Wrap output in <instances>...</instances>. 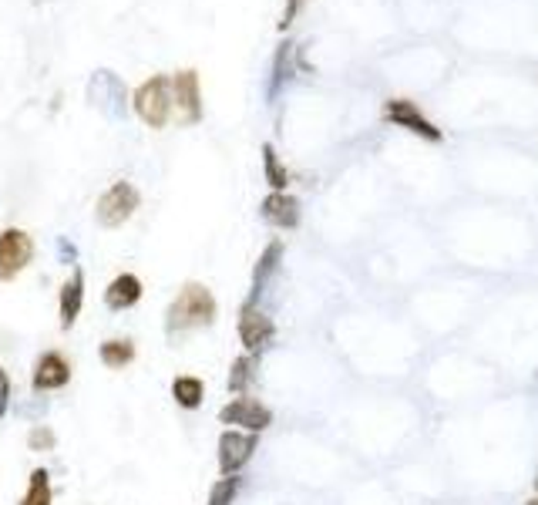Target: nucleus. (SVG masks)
I'll use <instances>...</instances> for the list:
<instances>
[{
    "mask_svg": "<svg viewBox=\"0 0 538 505\" xmlns=\"http://www.w3.org/2000/svg\"><path fill=\"white\" fill-rule=\"evenodd\" d=\"M216 317H219V304L212 297V290L206 283L188 280L165 310V334L178 337V334H188V330H206L216 324Z\"/></svg>",
    "mask_w": 538,
    "mask_h": 505,
    "instance_id": "1",
    "label": "nucleus"
},
{
    "mask_svg": "<svg viewBox=\"0 0 538 505\" xmlns=\"http://www.w3.org/2000/svg\"><path fill=\"white\" fill-rule=\"evenodd\" d=\"M132 108L148 129H165L168 115L176 108V101H172V77L152 75L148 81H142L132 95Z\"/></svg>",
    "mask_w": 538,
    "mask_h": 505,
    "instance_id": "2",
    "label": "nucleus"
},
{
    "mask_svg": "<svg viewBox=\"0 0 538 505\" xmlns=\"http://www.w3.org/2000/svg\"><path fill=\"white\" fill-rule=\"evenodd\" d=\"M142 206V192L128 182V179H118L115 186H108L101 192L98 206H95V220L105 230H118L135 216V209Z\"/></svg>",
    "mask_w": 538,
    "mask_h": 505,
    "instance_id": "3",
    "label": "nucleus"
},
{
    "mask_svg": "<svg viewBox=\"0 0 538 505\" xmlns=\"http://www.w3.org/2000/svg\"><path fill=\"white\" fill-rule=\"evenodd\" d=\"M85 98H88L91 108H98L105 119H125V111H128L125 81H121L115 71H108V67H98V71L88 77Z\"/></svg>",
    "mask_w": 538,
    "mask_h": 505,
    "instance_id": "4",
    "label": "nucleus"
},
{
    "mask_svg": "<svg viewBox=\"0 0 538 505\" xmlns=\"http://www.w3.org/2000/svg\"><path fill=\"white\" fill-rule=\"evenodd\" d=\"M219 421L222 425H229V428L249 431V435H263V431L273 425V411H269V405H263L259 397L236 395L229 405H222Z\"/></svg>",
    "mask_w": 538,
    "mask_h": 505,
    "instance_id": "5",
    "label": "nucleus"
},
{
    "mask_svg": "<svg viewBox=\"0 0 538 505\" xmlns=\"http://www.w3.org/2000/svg\"><path fill=\"white\" fill-rule=\"evenodd\" d=\"M34 260V236L31 232L7 226L0 230V283H11L31 266Z\"/></svg>",
    "mask_w": 538,
    "mask_h": 505,
    "instance_id": "6",
    "label": "nucleus"
},
{
    "mask_svg": "<svg viewBox=\"0 0 538 505\" xmlns=\"http://www.w3.org/2000/svg\"><path fill=\"white\" fill-rule=\"evenodd\" d=\"M236 334H239V344L246 354H259L276 341V320L266 314L263 307H249L242 304L239 307V320H236Z\"/></svg>",
    "mask_w": 538,
    "mask_h": 505,
    "instance_id": "7",
    "label": "nucleus"
},
{
    "mask_svg": "<svg viewBox=\"0 0 538 505\" xmlns=\"http://www.w3.org/2000/svg\"><path fill=\"white\" fill-rule=\"evenodd\" d=\"M384 121H391L394 129H404V132L418 135L424 142H441V139H444V132H441L438 125H434L411 98L384 101Z\"/></svg>",
    "mask_w": 538,
    "mask_h": 505,
    "instance_id": "8",
    "label": "nucleus"
},
{
    "mask_svg": "<svg viewBox=\"0 0 538 505\" xmlns=\"http://www.w3.org/2000/svg\"><path fill=\"white\" fill-rule=\"evenodd\" d=\"M259 448V435L226 428L219 435V475H239Z\"/></svg>",
    "mask_w": 538,
    "mask_h": 505,
    "instance_id": "9",
    "label": "nucleus"
},
{
    "mask_svg": "<svg viewBox=\"0 0 538 505\" xmlns=\"http://www.w3.org/2000/svg\"><path fill=\"white\" fill-rule=\"evenodd\" d=\"M172 101H176L182 125H198L202 121V81H198V71L186 67V71L172 75Z\"/></svg>",
    "mask_w": 538,
    "mask_h": 505,
    "instance_id": "10",
    "label": "nucleus"
},
{
    "mask_svg": "<svg viewBox=\"0 0 538 505\" xmlns=\"http://www.w3.org/2000/svg\"><path fill=\"white\" fill-rule=\"evenodd\" d=\"M71 385V361H67L61 351H45L37 361H34L31 371V387L37 395H47V391H61V387Z\"/></svg>",
    "mask_w": 538,
    "mask_h": 505,
    "instance_id": "11",
    "label": "nucleus"
},
{
    "mask_svg": "<svg viewBox=\"0 0 538 505\" xmlns=\"http://www.w3.org/2000/svg\"><path fill=\"white\" fill-rule=\"evenodd\" d=\"M283 240H269L266 242V250L259 252V260H256L253 266V283H249V297H246V304L249 307H259V300H263L266 286L273 283V276L279 273V266H283Z\"/></svg>",
    "mask_w": 538,
    "mask_h": 505,
    "instance_id": "12",
    "label": "nucleus"
},
{
    "mask_svg": "<svg viewBox=\"0 0 538 505\" xmlns=\"http://www.w3.org/2000/svg\"><path fill=\"white\" fill-rule=\"evenodd\" d=\"M297 77V45L293 41H283L276 47L273 55V67H269V81H266V101L273 105L279 95L286 91V85Z\"/></svg>",
    "mask_w": 538,
    "mask_h": 505,
    "instance_id": "13",
    "label": "nucleus"
},
{
    "mask_svg": "<svg viewBox=\"0 0 538 505\" xmlns=\"http://www.w3.org/2000/svg\"><path fill=\"white\" fill-rule=\"evenodd\" d=\"M259 216H263L273 230H297L299 226V199L289 196V192H269L259 206Z\"/></svg>",
    "mask_w": 538,
    "mask_h": 505,
    "instance_id": "14",
    "label": "nucleus"
},
{
    "mask_svg": "<svg viewBox=\"0 0 538 505\" xmlns=\"http://www.w3.org/2000/svg\"><path fill=\"white\" fill-rule=\"evenodd\" d=\"M81 307H85V273L81 270H71L65 283H61V294H57V320H61V330H71L81 317Z\"/></svg>",
    "mask_w": 538,
    "mask_h": 505,
    "instance_id": "15",
    "label": "nucleus"
},
{
    "mask_svg": "<svg viewBox=\"0 0 538 505\" xmlns=\"http://www.w3.org/2000/svg\"><path fill=\"white\" fill-rule=\"evenodd\" d=\"M142 297H145V286L135 273H118L108 286H105V307L115 310V314L138 307Z\"/></svg>",
    "mask_w": 538,
    "mask_h": 505,
    "instance_id": "16",
    "label": "nucleus"
},
{
    "mask_svg": "<svg viewBox=\"0 0 538 505\" xmlns=\"http://www.w3.org/2000/svg\"><path fill=\"white\" fill-rule=\"evenodd\" d=\"M172 397H176L178 407L198 411L202 401H206V381L196 377V374H178L176 381H172Z\"/></svg>",
    "mask_w": 538,
    "mask_h": 505,
    "instance_id": "17",
    "label": "nucleus"
},
{
    "mask_svg": "<svg viewBox=\"0 0 538 505\" xmlns=\"http://www.w3.org/2000/svg\"><path fill=\"white\" fill-rule=\"evenodd\" d=\"M256 371H259V357H256V354H239V357L232 361L229 381H226L229 395H249V387H253V381H256Z\"/></svg>",
    "mask_w": 538,
    "mask_h": 505,
    "instance_id": "18",
    "label": "nucleus"
},
{
    "mask_svg": "<svg viewBox=\"0 0 538 505\" xmlns=\"http://www.w3.org/2000/svg\"><path fill=\"white\" fill-rule=\"evenodd\" d=\"M135 341H128V337H111V341H105L98 347V361L108 367V371H121V367H128V364H135Z\"/></svg>",
    "mask_w": 538,
    "mask_h": 505,
    "instance_id": "19",
    "label": "nucleus"
},
{
    "mask_svg": "<svg viewBox=\"0 0 538 505\" xmlns=\"http://www.w3.org/2000/svg\"><path fill=\"white\" fill-rule=\"evenodd\" d=\"M17 505H55V492H51V472L47 469H34L27 479V492L21 495Z\"/></svg>",
    "mask_w": 538,
    "mask_h": 505,
    "instance_id": "20",
    "label": "nucleus"
},
{
    "mask_svg": "<svg viewBox=\"0 0 538 505\" xmlns=\"http://www.w3.org/2000/svg\"><path fill=\"white\" fill-rule=\"evenodd\" d=\"M263 176L273 192H286L289 189V169H286L283 159L276 155V149L269 142L263 145Z\"/></svg>",
    "mask_w": 538,
    "mask_h": 505,
    "instance_id": "21",
    "label": "nucleus"
},
{
    "mask_svg": "<svg viewBox=\"0 0 538 505\" xmlns=\"http://www.w3.org/2000/svg\"><path fill=\"white\" fill-rule=\"evenodd\" d=\"M239 489H242V475H222L219 482L212 485L209 502L206 505H232L236 495H239Z\"/></svg>",
    "mask_w": 538,
    "mask_h": 505,
    "instance_id": "22",
    "label": "nucleus"
},
{
    "mask_svg": "<svg viewBox=\"0 0 538 505\" xmlns=\"http://www.w3.org/2000/svg\"><path fill=\"white\" fill-rule=\"evenodd\" d=\"M27 445H31V451H55L57 445V435L51 425H34L31 431H27Z\"/></svg>",
    "mask_w": 538,
    "mask_h": 505,
    "instance_id": "23",
    "label": "nucleus"
},
{
    "mask_svg": "<svg viewBox=\"0 0 538 505\" xmlns=\"http://www.w3.org/2000/svg\"><path fill=\"white\" fill-rule=\"evenodd\" d=\"M11 397H14V381H11V374L0 367V417H7Z\"/></svg>",
    "mask_w": 538,
    "mask_h": 505,
    "instance_id": "24",
    "label": "nucleus"
},
{
    "mask_svg": "<svg viewBox=\"0 0 538 505\" xmlns=\"http://www.w3.org/2000/svg\"><path fill=\"white\" fill-rule=\"evenodd\" d=\"M303 4H307V0H286L283 17H279V31H289V27H293V21H297L299 11H303Z\"/></svg>",
    "mask_w": 538,
    "mask_h": 505,
    "instance_id": "25",
    "label": "nucleus"
},
{
    "mask_svg": "<svg viewBox=\"0 0 538 505\" xmlns=\"http://www.w3.org/2000/svg\"><path fill=\"white\" fill-rule=\"evenodd\" d=\"M57 256H61V263L77 266V246L71 242V236H57Z\"/></svg>",
    "mask_w": 538,
    "mask_h": 505,
    "instance_id": "26",
    "label": "nucleus"
},
{
    "mask_svg": "<svg viewBox=\"0 0 538 505\" xmlns=\"http://www.w3.org/2000/svg\"><path fill=\"white\" fill-rule=\"evenodd\" d=\"M525 505H538V492L535 495H532V499H528V502Z\"/></svg>",
    "mask_w": 538,
    "mask_h": 505,
    "instance_id": "27",
    "label": "nucleus"
},
{
    "mask_svg": "<svg viewBox=\"0 0 538 505\" xmlns=\"http://www.w3.org/2000/svg\"><path fill=\"white\" fill-rule=\"evenodd\" d=\"M535 492H538V475H535Z\"/></svg>",
    "mask_w": 538,
    "mask_h": 505,
    "instance_id": "28",
    "label": "nucleus"
},
{
    "mask_svg": "<svg viewBox=\"0 0 538 505\" xmlns=\"http://www.w3.org/2000/svg\"><path fill=\"white\" fill-rule=\"evenodd\" d=\"M535 381H538V374H535Z\"/></svg>",
    "mask_w": 538,
    "mask_h": 505,
    "instance_id": "29",
    "label": "nucleus"
}]
</instances>
